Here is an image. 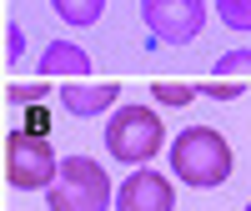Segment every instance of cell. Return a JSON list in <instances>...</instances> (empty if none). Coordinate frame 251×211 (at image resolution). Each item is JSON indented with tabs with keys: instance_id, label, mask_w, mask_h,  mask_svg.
Here are the masks:
<instances>
[{
	"instance_id": "13",
	"label": "cell",
	"mask_w": 251,
	"mask_h": 211,
	"mask_svg": "<svg viewBox=\"0 0 251 211\" xmlns=\"http://www.w3.org/2000/svg\"><path fill=\"white\" fill-rule=\"evenodd\" d=\"M196 91H201L206 101H236V96H241L246 86H241V80H216V76H211V80H201Z\"/></svg>"
},
{
	"instance_id": "3",
	"label": "cell",
	"mask_w": 251,
	"mask_h": 211,
	"mask_svg": "<svg viewBox=\"0 0 251 211\" xmlns=\"http://www.w3.org/2000/svg\"><path fill=\"white\" fill-rule=\"evenodd\" d=\"M106 146H111L116 161L146 166L166 146V126H161V116L151 111V106H121V111L111 116V126H106Z\"/></svg>"
},
{
	"instance_id": "16",
	"label": "cell",
	"mask_w": 251,
	"mask_h": 211,
	"mask_svg": "<svg viewBox=\"0 0 251 211\" xmlns=\"http://www.w3.org/2000/svg\"><path fill=\"white\" fill-rule=\"evenodd\" d=\"M246 211H251V201H246Z\"/></svg>"
},
{
	"instance_id": "8",
	"label": "cell",
	"mask_w": 251,
	"mask_h": 211,
	"mask_svg": "<svg viewBox=\"0 0 251 211\" xmlns=\"http://www.w3.org/2000/svg\"><path fill=\"white\" fill-rule=\"evenodd\" d=\"M86 66H91V55L80 51L75 40H50L46 55H40V71H46V80H60V76L71 80V76H80Z\"/></svg>"
},
{
	"instance_id": "5",
	"label": "cell",
	"mask_w": 251,
	"mask_h": 211,
	"mask_svg": "<svg viewBox=\"0 0 251 211\" xmlns=\"http://www.w3.org/2000/svg\"><path fill=\"white\" fill-rule=\"evenodd\" d=\"M141 20L166 46H191L206 26V0H141Z\"/></svg>"
},
{
	"instance_id": "1",
	"label": "cell",
	"mask_w": 251,
	"mask_h": 211,
	"mask_svg": "<svg viewBox=\"0 0 251 211\" xmlns=\"http://www.w3.org/2000/svg\"><path fill=\"white\" fill-rule=\"evenodd\" d=\"M231 141L211 126H186V131L171 141V171L181 176V186H196V191H211L231 176Z\"/></svg>"
},
{
	"instance_id": "2",
	"label": "cell",
	"mask_w": 251,
	"mask_h": 211,
	"mask_svg": "<svg viewBox=\"0 0 251 211\" xmlns=\"http://www.w3.org/2000/svg\"><path fill=\"white\" fill-rule=\"evenodd\" d=\"M50 211H111L116 206V186L106 176V166L91 156H66L60 161V176L46 191Z\"/></svg>"
},
{
	"instance_id": "14",
	"label": "cell",
	"mask_w": 251,
	"mask_h": 211,
	"mask_svg": "<svg viewBox=\"0 0 251 211\" xmlns=\"http://www.w3.org/2000/svg\"><path fill=\"white\" fill-rule=\"evenodd\" d=\"M5 96H10L15 106H20V101H40V96H50V80L40 76V80H25V86H20V80H15V86H10Z\"/></svg>"
},
{
	"instance_id": "15",
	"label": "cell",
	"mask_w": 251,
	"mask_h": 211,
	"mask_svg": "<svg viewBox=\"0 0 251 211\" xmlns=\"http://www.w3.org/2000/svg\"><path fill=\"white\" fill-rule=\"evenodd\" d=\"M20 51H25V35H20L15 20H5V60L10 66H20Z\"/></svg>"
},
{
	"instance_id": "7",
	"label": "cell",
	"mask_w": 251,
	"mask_h": 211,
	"mask_svg": "<svg viewBox=\"0 0 251 211\" xmlns=\"http://www.w3.org/2000/svg\"><path fill=\"white\" fill-rule=\"evenodd\" d=\"M121 86L116 80H96V86H75V80H66L60 86V106H66L71 116H100L106 106H116Z\"/></svg>"
},
{
	"instance_id": "12",
	"label": "cell",
	"mask_w": 251,
	"mask_h": 211,
	"mask_svg": "<svg viewBox=\"0 0 251 211\" xmlns=\"http://www.w3.org/2000/svg\"><path fill=\"white\" fill-rule=\"evenodd\" d=\"M151 96H156V101H166V106H186V101L201 96V91H196V86H186V80H156Z\"/></svg>"
},
{
	"instance_id": "10",
	"label": "cell",
	"mask_w": 251,
	"mask_h": 211,
	"mask_svg": "<svg viewBox=\"0 0 251 211\" xmlns=\"http://www.w3.org/2000/svg\"><path fill=\"white\" fill-rule=\"evenodd\" d=\"M211 71H216V80H241V76H251V51H221Z\"/></svg>"
},
{
	"instance_id": "11",
	"label": "cell",
	"mask_w": 251,
	"mask_h": 211,
	"mask_svg": "<svg viewBox=\"0 0 251 211\" xmlns=\"http://www.w3.org/2000/svg\"><path fill=\"white\" fill-rule=\"evenodd\" d=\"M216 15L226 30H251V0H216Z\"/></svg>"
},
{
	"instance_id": "6",
	"label": "cell",
	"mask_w": 251,
	"mask_h": 211,
	"mask_svg": "<svg viewBox=\"0 0 251 211\" xmlns=\"http://www.w3.org/2000/svg\"><path fill=\"white\" fill-rule=\"evenodd\" d=\"M171 206H176L171 181L146 171V166H136V171L116 186V211H171Z\"/></svg>"
},
{
	"instance_id": "9",
	"label": "cell",
	"mask_w": 251,
	"mask_h": 211,
	"mask_svg": "<svg viewBox=\"0 0 251 211\" xmlns=\"http://www.w3.org/2000/svg\"><path fill=\"white\" fill-rule=\"evenodd\" d=\"M50 5H55V15L66 20V26H80V30L106 15V0H50Z\"/></svg>"
},
{
	"instance_id": "4",
	"label": "cell",
	"mask_w": 251,
	"mask_h": 211,
	"mask_svg": "<svg viewBox=\"0 0 251 211\" xmlns=\"http://www.w3.org/2000/svg\"><path fill=\"white\" fill-rule=\"evenodd\" d=\"M55 176H60V156L50 151L46 136H35V131L5 136V181L15 191H50Z\"/></svg>"
}]
</instances>
